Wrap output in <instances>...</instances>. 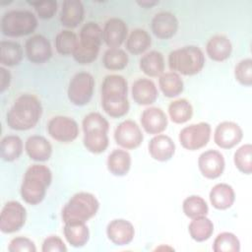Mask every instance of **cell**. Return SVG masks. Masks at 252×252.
Listing matches in <instances>:
<instances>
[{
    "label": "cell",
    "instance_id": "e575fe53",
    "mask_svg": "<svg viewBox=\"0 0 252 252\" xmlns=\"http://www.w3.org/2000/svg\"><path fill=\"white\" fill-rule=\"evenodd\" d=\"M168 114L172 122L182 124L192 118L193 106L189 100L185 98H178L169 103Z\"/></svg>",
    "mask_w": 252,
    "mask_h": 252
},
{
    "label": "cell",
    "instance_id": "7bdbcfd3",
    "mask_svg": "<svg viewBox=\"0 0 252 252\" xmlns=\"http://www.w3.org/2000/svg\"><path fill=\"white\" fill-rule=\"evenodd\" d=\"M34 7L37 16L40 19H50L57 11V2L53 0L43 1V2H29Z\"/></svg>",
    "mask_w": 252,
    "mask_h": 252
},
{
    "label": "cell",
    "instance_id": "f546056e",
    "mask_svg": "<svg viewBox=\"0 0 252 252\" xmlns=\"http://www.w3.org/2000/svg\"><path fill=\"white\" fill-rule=\"evenodd\" d=\"M158 86L164 96L176 97L184 89V84L179 76L175 72H165L158 77Z\"/></svg>",
    "mask_w": 252,
    "mask_h": 252
},
{
    "label": "cell",
    "instance_id": "484cf974",
    "mask_svg": "<svg viewBox=\"0 0 252 252\" xmlns=\"http://www.w3.org/2000/svg\"><path fill=\"white\" fill-rule=\"evenodd\" d=\"M210 202L217 210H226L235 201V193L231 185L227 183H218L210 191Z\"/></svg>",
    "mask_w": 252,
    "mask_h": 252
},
{
    "label": "cell",
    "instance_id": "30bf717a",
    "mask_svg": "<svg viewBox=\"0 0 252 252\" xmlns=\"http://www.w3.org/2000/svg\"><path fill=\"white\" fill-rule=\"evenodd\" d=\"M27 219L25 207L18 201L7 202L0 215V230L3 233H14L20 230Z\"/></svg>",
    "mask_w": 252,
    "mask_h": 252
},
{
    "label": "cell",
    "instance_id": "ba28073f",
    "mask_svg": "<svg viewBox=\"0 0 252 252\" xmlns=\"http://www.w3.org/2000/svg\"><path fill=\"white\" fill-rule=\"evenodd\" d=\"M94 91V79L88 72L76 73L69 82L67 94L69 100L77 105L83 106L90 102Z\"/></svg>",
    "mask_w": 252,
    "mask_h": 252
},
{
    "label": "cell",
    "instance_id": "f35d334b",
    "mask_svg": "<svg viewBox=\"0 0 252 252\" xmlns=\"http://www.w3.org/2000/svg\"><path fill=\"white\" fill-rule=\"evenodd\" d=\"M215 252H239L240 241L232 232H221L218 234L213 243Z\"/></svg>",
    "mask_w": 252,
    "mask_h": 252
},
{
    "label": "cell",
    "instance_id": "6da1fadb",
    "mask_svg": "<svg viewBox=\"0 0 252 252\" xmlns=\"http://www.w3.org/2000/svg\"><path fill=\"white\" fill-rule=\"evenodd\" d=\"M101 106L112 118L126 115L130 108L128 100V84L126 79L117 74L107 75L101 84Z\"/></svg>",
    "mask_w": 252,
    "mask_h": 252
},
{
    "label": "cell",
    "instance_id": "ac0fdd59",
    "mask_svg": "<svg viewBox=\"0 0 252 252\" xmlns=\"http://www.w3.org/2000/svg\"><path fill=\"white\" fill-rule=\"evenodd\" d=\"M106 235L113 244L123 246L132 242L135 235V229L129 220L115 219L107 224Z\"/></svg>",
    "mask_w": 252,
    "mask_h": 252
},
{
    "label": "cell",
    "instance_id": "9a60e30c",
    "mask_svg": "<svg viewBox=\"0 0 252 252\" xmlns=\"http://www.w3.org/2000/svg\"><path fill=\"white\" fill-rule=\"evenodd\" d=\"M243 138L241 127L232 121L220 123L214 133V142L221 149H231L238 145Z\"/></svg>",
    "mask_w": 252,
    "mask_h": 252
},
{
    "label": "cell",
    "instance_id": "d6986e66",
    "mask_svg": "<svg viewBox=\"0 0 252 252\" xmlns=\"http://www.w3.org/2000/svg\"><path fill=\"white\" fill-rule=\"evenodd\" d=\"M151 28L153 33L160 39L172 37L178 30V20L170 12L157 13L152 19Z\"/></svg>",
    "mask_w": 252,
    "mask_h": 252
},
{
    "label": "cell",
    "instance_id": "e0dca14e",
    "mask_svg": "<svg viewBox=\"0 0 252 252\" xmlns=\"http://www.w3.org/2000/svg\"><path fill=\"white\" fill-rule=\"evenodd\" d=\"M128 28L125 22L119 18L108 19L102 30V39L109 48L119 47L127 39Z\"/></svg>",
    "mask_w": 252,
    "mask_h": 252
},
{
    "label": "cell",
    "instance_id": "f6af8a7d",
    "mask_svg": "<svg viewBox=\"0 0 252 252\" xmlns=\"http://www.w3.org/2000/svg\"><path fill=\"white\" fill-rule=\"evenodd\" d=\"M0 74H1V83H0V91L3 93L6 89L9 88L10 82H11V74L8 70H6L4 67L0 68Z\"/></svg>",
    "mask_w": 252,
    "mask_h": 252
},
{
    "label": "cell",
    "instance_id": "5b68a950",
    "mask_svg": "<svg viewBox=\"0 0 252 252\" xmlns=\"http://www.w3.org/2000/svg\"><path fill=\"white\" fill-rule=\"evenodd\" d=\"M102 30L95 22L86 23L79 35L77 47L72 56L79 64H91L98 56L99 48L102 42Z\"/></svg>",
    "mask_w": 252,
    "mask_h": 252
},
{
    "label": "cell",
    "instance_id": "cb8c5ba5",
    "mask_svg": "<svg viewBox=\"0 0 252 252\" xmlns=\"http://www.w3.org/2000/svg\"><path fill=\"white\" fill-rule=\"evenodd\" d=\"M85 9L84 5L79 0H65L62 3L60 22L69 29L77 28L84 20Z\"/></svg>",
    "mask_w": 252,
    "mask_h": 252
},
{
    "label": "cell",
    "instance_id": "ab89813d",
    "mask_svg": "<svg viewBox=\"0 0 252 252\" xmlns=\"http://www.w3.org/2000/svg\"><path fill=\"white\" fill-rule=\"evenodd\" d=\"M233 161L237 169L244 174L252 173V146L245 144L238 148L233 156Z\"/></svg>",
    "mask_w": 252,
    "mask_h": 252
},
{
    "label": "cell",
    "instance_id": "ee69618b",
    "mask_svg": "<svg viewBox=\"0 0 252 252\" xmlns=\"http://www.w3.org/2000/svg\"><path fill=\"white\" fill-rule=\"evenodd\" d=\"M42 252H66L67 247L64 241L57 235H50L43 240Z\"/></svg>",
    "mask_w": 252,
    "mask_h": 252
},
{
    "label": "cell",
    "instance_id": "1f68e13d",
    "mask_svg": "<svg viewBox=\"0 0 252 252\" xmlns=\"http://www.w3.org/2000/svg\"><path fill=\"white\" fill-rule=\"evenodd\" d=\"M64 236L73 247H83L90 239V230L86 223H65Z\"/></svg>",
    "mask_w": 252,
    "mask_h": 252
},
{
    "label": "cell",
    "instance_id": "603a6c76",
    "mask_svg": "<svg viewBox=\"0 0 252 252\" xmlns=\"http://www.w3.org/2000/svg\"><path fill=\"white\" fill-rule=\"evenodd\" d=\"M25 150L30 158L35 161H46L50 158L52 154L50 142L40 135L29 137L25 143Z\"/></svg>",
    "mask_w": 252,
    "mask_h": 252
},
{
    "label": "cell",
    "instance_id": "7a4b0ae2",
    "mask_svg": "<svg viewBox=\"0 0 252 252\" xmlns=\"http://www.w3.org/2000/svg\"><path fill=\"white\" fill-rule=\"evenodd\" d=\"M42 114L40 100L33 94H25L16 98L6 115L8 126L17 131L32 129Z\"/></svg>",
    "mask_w": 252,
    "mask_h": 252
},
{
    "label": "cell",
    "instance_id": "9c48e42d",
    "mask_svg": "<svg viewBox=\"0 0 252 252\" xmlns=\"http://www.w3.org/2000/svg\"><path fill=\"white\" fill-rule=\"evenodd\" d=\"M211 125L207 122H199L184 127L179 132V142L188 151H197L205 146L211 138Z\"/></svg>",
    "mask_w": 252,
    "mask_h": 252
},
{
    "label": "cell",
    "instance_id": "8d00e7d4",
    "mask_svg": "<svg viewBox=\"0 0 252 252\" xmlns=\"http://www.w3.org/2000/svg\"><path fill=\"white\" fill-rule=\"evenodd\" d=\"M182 210L186 217L193 220L199 217L207 216L209 207L205 199L198 195H192L184 199L182 203Z\"/></svg>",
    "mask_w": 252,
    "mask_h": 252
},
{
    "label": "cell",
    "instance_id": "5bb4252c",
    "mask_svg": "<svg viewBox=\"0 0 252 252\" xmlns=\"http://www.w3.org/2000/svg\"><path fill=\"white\" fill-rule=\"evenodd\" d=\"M25 51L28 59L34 64H43L52 56L51 44L42 34L29 37L25 43Z\"/></svg>",
    "mask_w": 252,
    "mask_h": 252
},
{
    "label": "cell",
    "instance_id": "bcb514c9",
    "mask_svg": "<svg viewBox=\"0 0 252 252\" xmlns=\"http://www.w3.org/2000/svg\"><path fill=\"white\" fill-rule=\"evenodd\" d=\"M140 6L146 7V8H151L157 4H158V1H142V2H137Z\"/></svg>",
    "mask_w": 252,
    "mask_h": 252
},
{
    "label": "cell",
    "instance_id": "8992f818",
    "mask_svg": "<svg viewBox=\"0 0 252 252\" xmlns=\"http://www.w3.org/2000/svg\"><path fill=\"white\" fill-rule=\"evenodd\" d=\"M205 55L196 45H187L172 50L168 55V66L172 72L193 76L202 71Z\"/></svg>",
    "mask_w": 252,
    "mask_h": 252
},
{
    "label": "cell",
    "instance_id": "4316f807",
    "mask_svg": "<svg viewBox=\"0 0 252 252\" xmlns=\"http://www.w3.org/2000/svg\"><path fill=\"white\" fill-rule=\"evenodd\" d=\"M140 69L149 77H159L164 73V58L162 53L152 50L145 53L139 62Z\"/></svg>",
    "mask_w": 252,
    "mask_h": 252
},
{
    "label": "cell",
    "instance_id": "44dd1931",
    "mask_svg": "<svg viewBox=\"0 0 252 252\" xmlns=\"http://www.w3.org/2000/svg\"><path fill=\"white\" fill-rule=\"evenodd\" d=\"M148 149L154 159L158 161H167L175 153V144L169 136L158 134L151 139Z\"/></svg>",
    "mask_w": 252,
    "mask_h": 252
},
{
    "label": "cell",
    "instance_id": "f1b7e54d",
    "mask_svg": "<svg viewBox=\"0 0 252 252\" xmlns=\"http://www.w3.org/2000/svg\"><path fill=\"white\" fill-rule=\"evenodd\" d=\"M22 59L23 48L20 43L13 40H2L0 42V63L3 66L19 65Z\"/></svg>",
    "mask_w": 252,
    "mask_h": 252
},
{
    "label": "cell",
    "instance_id": "74e56055",
    "mask_svg": "<svg viewBox=\"0 0 252 252\" xmlns=\"http://www.w3.org/2000/svg\"><path fill=\"white\" fill-rule=\"evenodd\" d=\"M77 34L70 30L59 32L55 37L56 51L64 56L72 55L78 44Z\"/></svg>",
    "mask_w": 252,
    "mask_h": 252
},
{
    "label": "cell",
    "instance_id": "d4e9b609",
    "mask_svg": "<svg viewBox=\"0 0 252 252\" xmlns=\"http://www.w3.org/2000/svg\"><path fill=\"white\" fill-rule=\"evenodd\" d=\"M232 51V44L227 36L216 34L212 36L206 45L207 55L214 61L221 62L229 58Z\"/></svg>",
    "mask_w": 252,
    "mask_h": 252
},
{
    "label": "cell",
    "instance_id": "2e32d148",
    "mask_svg": "<svg viewBox=\"0 0 252 252\" xmlns=\"http://www.w3.org/2000/svg\"><path fill=\"white\" fill-rule=\"evenodd\" d=\"M225 166L222 154L217 150H208L202 153L198 158V167L202 175L208 179L220 177Z\"/></svg>",
    "mask_w": 252,
    "mask_h": 252
},
{
    "label": "cell",
    "instance_id": "277c9868",
    "mask_svg": "<svg viewBox=\"0 0 252 252\" xmlns=\"http://www.w3.org/2000/svg\"><path fill=\"white\" fill-rule=\"evenodd\" d=\"M99 202L96 197L89 192L74 194L62 209L64 223H86L94 217L98 211Z\"/></svg>",
    "mask_w": 252,
    "mask_h": 252
},
{
    "label": "cell",
    "instance_id": "4dcf8cb0",
    "mask_svg": "<svg viewBox=\"0 0 252 252\" xmlns=\"http://www.w3.org/2000/svg\"><path fill=\"white\" fill-rule=\"evenodd\" d=\"M152 44L150 33L144 29L133 30L126 40V49L134 55L144 53Z\"/></svg>",
    "mask_w": 252,
    "mask_h": 252
},
{
    "label": "cell",
    "instance_id": "3957f363",
    "mask_svg": "<svg viewBox=\"0 0 252 252\" xmlns=\"http://www.w3.org/2000/svg\"><path fill=\"white\" fill-rule=\"evenodd\" d=\"M52 181V172L44 164H32L25 172L21 185L22 199L30 205H37L45 197Z\"/></svg>",
    "mask_w": 252,
    "mask_h": 252
},
{
    "label": "cell",
    "instance_id": "4fadbf2b",
    "mask_svg": "<svg viewBox=\"0 0 252 252\" xmlns=\"http://www.w3.org/2000/svg\"><path fill=\"white\" fill-rule=\"evenodd\" d=\"M108 126L103 125H84V139L85 148L93 154L103 153L109 144Z\"/></svg>",
    "mask_w": 252,
    "mask_h": 252
},
{
    "label": "cell",
    "instance_id": "d6a6232c",
    "mask_svg": "<svg viewBox=\"0 0 252 252\" xmlns=\"http://www.w3.org/2000/svg\"><path fill=\"white\" fill-rule=\"evenodd\" d=\"M24 150L22 139L17 135H7L1 140L0 154L3 160L11 162L20 158Z\"/></svg>",
    "mask_w": 252,
    "mask_h": 252
},
{
    "label": "cell",
    "instance_id": "b9f144b4",
    "mask_svg": "<svg viewBox=\"0 0 252 252\" xmlns=\"http://www.w3.org/2000/svg\"><path fill=\"white\" fill-rule=\"evenodd\" d=\"M9 252H35L36 247L34 242L24 236H18L13 238L8 245Z\"/></svg>",
    "mask_w": 252,
    "mask_h": 252
},
{
    "label": "cell",
    "instance_id": "7c38bea8",
    "mask_svg": "<svg viewBox=\"0 0 252 252\" xmlns=\"http://www.w3.org/2000/svg\"><path fill=\"white\" fill-rule=\"evenodd\" d=\"M114 139L121 148L133 150L142 144L144 136L140 126L135 121L128 119L119 123L115 128Z\"/></svg>",
    "mask_w": 252,
    "mask_h": 252
},
{
    "label": "cell",
    "instance_id": "8fae6325",
    "mask_svg": "<svg viewBox=\"0 0 252 252\" xmlns=\"http://www.w3.org/2000/svg\"><path fill=\"white\" fill-rule=\"evenodd\" d=\"M49 136L60 143H71L79 136L78 123L69 116L58 115L52 117L47 123Z\"/></svg>",
    "mask_w": 252,
    "mask_h": 252
},
{
    "label": "cell",
    "instance_id": "836d02e7",
    "mask_svg": "<svg viewBox=\"0 0 252 252\" xmlns=\"http://www.w3.org/2000/svg\"><path fill=\"white\" fill-rule=\"evenodd\" d=\"M188 230L192 239L197 242H203L212 236L214 232V223L206 216L199 217L191 220Z\"/></svg>",
    "mask_w": 252,
    "mask_h": 252
},
{
    "label": "cell",
    "instance_id": "7402d4cb",
    "mask_svg": "<svg viewBox=\"0 0 252 252\" xmlns=\"http://www.w3.org/2000/svg\"><path fill=\"white\" fill-rule=\"evenodd\" d=\"M158 95L155 83L147 78H140L132 85V97L140 105L153 104Z\"/></svg>",
    "mask_w": 252,
    "mask_h": 252
},
{
    "label": "cell",
    "instance_id": "ffe728a7",
    "mask_svg": "<svg viewBox=\"0 0 252 252\" xmlns=\"http://www.w3.org/2000/svg\"><path fill=\"white\" fill-rule=\"evenodd\" d=\"M140 120L142 127L148 134H160L167 127V116L159 107L152 106L144 109Z\"/></svg>",
    "mask_w": 252,
    "mask_h": 252
},
{
    "label": "cell",
    "instance_id": "83f0119b",
    "mask_svg": "<svg viewBox=\"0 0 252 252\" xmlns=\"http://www.w3.org/2000/svg\"><path fill=\"white\" fill-rule=\"evenodd\" d=\"M106 165L113 175H126L131 167V156L125 150L115 149L108 155Z\"/></svg>",
    "mask_w": 252,
    "mask_h": 252
},
{
    "label": "cell",
    "instance_id": "52a82bcc",
    "mask_svg": "<svg viewBox=\"0 0 252 252\" xmlns=\"http://www.w3.org/2000/svg\"><path fill=\"white\" fill-rule=\"evenodd\" d=\"M37 27V19L33 13L27 10H12L6 12L1 19V32L4 35L18 37L31 34Z\"/></svg>",
    "mask_w": 252,
    "mask_h": 252
},
{
    "label": "cell",
    "instance_id": "60d3db41",
    "mask_svg": "<svg viewBox=\"0 0 252 252\" xmlns=\"http://www.w3.org/2000/svg\"><path fill=\"white\" fill-rule=\"evenodd\" d=\"M234 76L241 85L250 87L252 85V59L245 58L240 60L234 68Z\"/></svg>",
    "mask_w": 252,
    "mask_h": 252
},
{
    "label": "cell",
    "instance_id": "d590c367",
    "mask_svg": "<svg viewBox=\"0 0 252 252\" xmlns=\"http://www.w3.org/2000/svg\"><path fill=\"white\" fill-rule=\"evenodd\" d=\"M128 61L127 53L119 47L106 49L102 57L103 66L110 71L123 70L128 65Z\"/></svg>",
    "mask_w": 252,
    "mask_h": 252
}]
</instances>
